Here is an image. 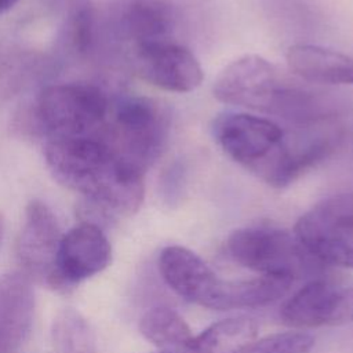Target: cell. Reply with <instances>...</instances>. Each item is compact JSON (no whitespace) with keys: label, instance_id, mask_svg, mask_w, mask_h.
<instances>
[{"label":"cell","instance_id":"7","mask_svg":"<svg viewBox=\"0 0 353 353\" xmlns=\"http://www.w3.org/2000/svg\"><path fill=\"white\" fill-rule=\"evenodd\" d=\"M294 234L320 263L353 268V193L314 204L296 221Z\"/></svg>","mask_w":353,"mask_h":353},{"label":"cell","instance_id":"19","mask_svg":"<svg viewBox=\"0 0 353 353\" xmlns=\"http://www.w3.org/2000/svg\"><path fill=\"white\" fill-rule=\"evenodd\" d=\"M314 338L303 331L277 332L254 341L240 353H309Z\"/></svg>","mask_w":353,"mask_h":353},{"label":"cell","instance_id":"10","mask_svg":"<svg viewBox=\"0 0 353 353\" xmlns=\"http://www.w3.org/2000/svg\"><path fill=\"white\" fill-rule=\"evenodd\" d=\"M280 317L294 328H313L353 321V287L313 279L288 298Z\"/></svg>","mask_w":353,"mask_h":353},{"label":"cell","instance_id":"13","mask_svg":"<svg viewBox=\"0 0 353 353\" xmlns=\"http://www.w3.org/2000/svg\"><path fill=\"white\" fill-rule=\"evenodd\" d=\"M34 294L30 279L22 272L0 277V353H17L30 334Z\"/></svg>","mask_w":353,"mask_h":353},{"label":"cell","instance_id":"23","mask_svg":"<svg viewBox=\"0 0 353 353\" xmlns=\"http://www.w3.org/2000/svg\"><path fill=\"white\" fill-rule=\"evenodd\" d=\"M159 353H172V352H159Z\"/></svg>","mask_w":353,"mask_h":353},{"label":"cell","instance_id":"17","mask_svg":"<svg viewBox=\"0 0 353 353\" xmlns=\"http://www.w3.org/2000/svg\"><path fill=\"white\" fill-rule=\"evenodd\" d=\"M142 336L161 352L186 353L193 334L186 321L171 307L156 306L139 320Z\"/></svg>","mask_w":353,"mask_h":353},{"label":"cell","instance_id":"20","mask_svg":"<svg viewBox=\"0 0 353 353\" xmlns=\"http://www.w3.org/2000/svg\"><path fill=\"white\" fill-rule=\"evenodd\" d=\"M77 6L79 7H76L70 14L68 29L74 47L84 50L91 40V28H92L91 12L87 4H77Z\"/></svg>","mask_w":353,"mask_h":353},{"label":"cell","instance_id":"16","mask_svg":"<svg viewBox=\"0 0 353 353\" xmlns=\"http://www.w3.org/2000/svg\"><path fill=\"white\" fill-rule=\"evenodd\" d=\"M258 335V325L250 317H230L216 321L194 335L186 353H240Z\"/></svg>","mask_w":353,"mask_h":353},{"label":"cell","instance_id":"8","mask_svg":"<svg viewBox=\"0 0 353 353\" xmlns=\"http://www.w3.org/2000/svg\"><path fill=\"white\" fill-rule=\"evenodd\" d=\"M159 272L181 298L211 310H229L233 280L221 279L197 254L168 245L159 256Z\"/></svg>","mask_w":353,"mask_h":353},{"label":"cell","instance_id":"12","mask_svg":"<svg viewBox=\"0 0 353 353\" xmlns=\"http://www.w3.org/2000/svg\"><path fill=\"white\" fill-rule=\"evenodd\" d=\"M112 261V247L98 223L83 221L62 236L57 272L59 288L72 287L99 272Z\"/></svg>","mask_w":353,"mask_h":353},{"label":"cell","instance_id":"11","mask_svg":"<svg viewBox=\"0 0 353 353\" xmlns=\"http://www.w3.org/2000/svg\"><path fill=\"white\" fill-rule=\"evenodd\" d=\"M134 63L141 79L171 92H190L204 77L197 58L186 47L168 40L137 44Z\"/></svg>","mask_w":353,"mask_h":353},{"label":"cell","instance_id":"2","mask_svg":"<svg viewBox=\"0 0 353 353\" xmlns=\"http://www.w3.org/2000/svg\"><path fill=\"white\" fill-rule=\"evenodd\" d=\"M211 131L232 160L273 188L291 185L310 168L298 131L285 132L269 119L223 112L214 119Z\"/></svg>","mask_w":353,"mask_h":353},{"label":"cell","instance_id":"15","mask_svg":"<svg viewBox=\"0 0 353 353\" xmlns=\"http://www.w3.org/2000/svg\"><path fill=\"white\" fill-rule=\"evenodd\" d=\"M175 10L168 0H128L119 12V29L141 43L167 40L175 28Z\"/></svg>","mask_w":353,"mask_h":353},{"label":"cell","instance_id":"9","mask_svg":"<svg viewBox=\"0 0 353 353\" xmlns=\"http://www.w3.org/2000/svg\"><path fill=\"white\" fill-rule=\"evenodd\" d=\"M61 239V229L51 208L40 200L30 201L17 239V258L22 273L30 280L61 290L57 272Z\"/></svg>","mask_w":353,"mask_h":353},{"label":"cell","instance_id":"22","mask_svg":"<svg viewBox=\"0 0 353 353\" xmlns=\"http://www.w3.org/2000/svg\"><path fill=\"white\" fill-rule=\"evenodd\" d=\"M3 229H4V223H3V216L0 215V241H1V237H3Z\"/></svg>","mask_w":353,"mask_h":353},{"label":"cell","instance_id":"5","mask_svg":"<svg viewBox=\"0 0 353 353\" xmlns=\"http://www.w3.org/2000/svg\"><path fill=\"white\" fill-rule=\"evenodd\" d=\"M229 255L259 276L295 281L319 270L316 261L288 230L274 226H247L232 232Z\"/></svg>","mask_w":353,"mask_h":353},{"label":"cell","instance_id":"3","mask_svg":"<svg viewBox=\"0 0 353 353\" xmlns=\"http://www.w3.org/2000/svg\"><path fill=\"white\" fill-rule=\"evenodd\" d=\"M212 94L223 103L279 116L296 125L328 117L313 92L290 84L259 55H244L225 66L214 81Z\"/></svg>","mask_w":353,"mask_h":353},{"label":"cell","instance_id":"21","mask_svg":"<svg viewBox=\"0 0 353 353\" xmlns=\"http://www.w3.org/2000/svg\"><path fill=\"white\" fill-rule=\"evenodd\" d=\"M18 0H0V14L10 10Z\"/></svg>","mask_w":353,"mask_h":353},{"label":"cell","instance_id":"18","mask_svg":"<svg viewBox=\"0 0 353 353\" xmlns=\"http://www.w3.org/2000/svg\"><path fill=\"white\" fill-rule=\"evenodd\" d=\"M51 336L57 353H95L91 325L72 307L62 309L54 317Z\"/></svg>","mask_w":353,"mask_h":353},{"label":"cell","instance_id":"1","mask_svg":"<svg viewBox=\"0 0 353 353\" xmlns=\"http://www.w3.org/2000/svg\"><path fill=\"white\" fill-rule=\"evenodd\" d=\"M52 176L80 193L102 215H132L145 196L141 168L119 156L102 138H50L44 148Z\"/></svg>","mask_w":353,"mask_h":353},{"label":"cell","instance_id":"14","mask_svg":"<svg viewBox=\"0 0 353 353\" xmlns=\"http://www.w3.org/2000/svg\"><path fill=\"white\" fill-rule=\"evenodd\" d=\"M290 70L321 84H353V57L313 44H294L285 54Z\"/></svg>","mask_w":353,"mask_h":353},{"label":"cell","instance_id":"6","mask_svg":"<svg viewBox=\"0 0 353 353\" xmlns=\"http://www.w3.org/2000/svg\"><path fill=\"white\" fill-rule=\"evenodd\" d=\"M109 109L106 95L97 85L54 84L40 92L36 119L50 138L98 137Z\"/></svg>","mask_w":353,"mask_h":353},{"label":"cell","instance_id":"4","mask_svg":"<svg viewBox=\"0 0 353 353\" xmlns=\"http://www.w3.org/2000/svg\"><path fill=\"white\" fill-rule=\"evenodd\" d=\"M168 110L146 97H127L109 109L99 132L119 156L146 171L161 154L168 139Z\"/></svg>","mask_w":353,"mask_h":353}]
</instances>
